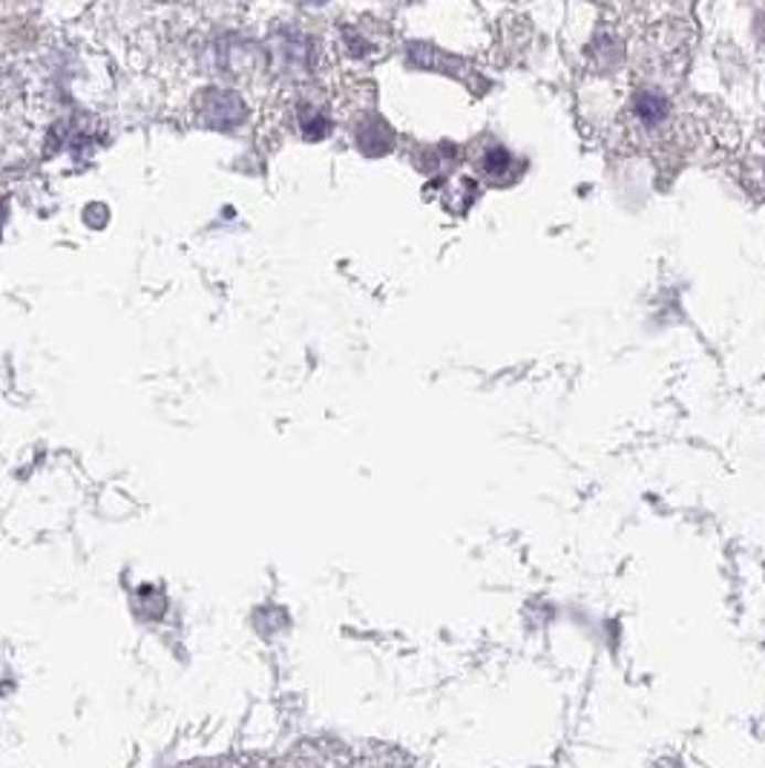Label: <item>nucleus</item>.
Returning <instances> with one entry per match:
<instances>
[{"label": "nucleus", "mask_w": 765, "mask_h": 768, "mask_svg": "<svg viewBox=\"0 0 765 768\" xmlns=\"http://www.w3.org/2000/svg\"><path fill=\"white\" fill-rule=\"evenodd\" d=\"M510 164V156L503 153V150H492V153H487V170L489 173H501L503 168Z\"/></svg>", "instance_id": "obj_2"}, {"label": "nucleus", "mask_w": 765, "mask_h": 768, "mask_svg": "<svg viewBox=\"0 0 765 768\" xmlns=\"http://www.w3.org/2000/svg\"><path fill=\"white\" fill-rule=\"evenodd\" d=\"M634 110L636 116L656 125V121H662V118L668 116V102H665V96H659V93H639V96L634 98Z\"/></svg>", "instance_id": "obj_1"}]
</instances>
